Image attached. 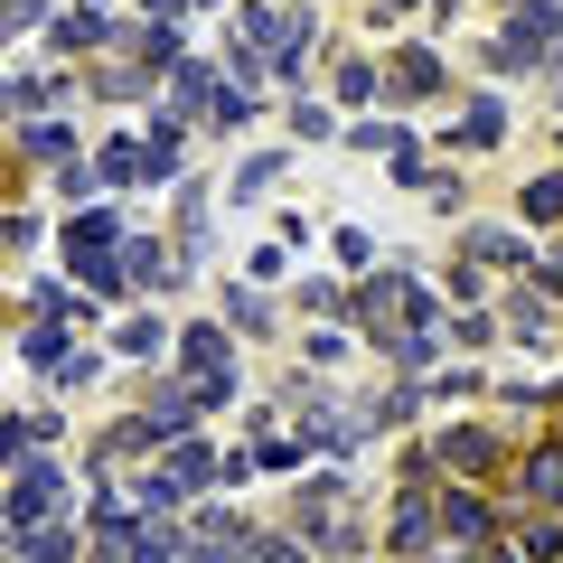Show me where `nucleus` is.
<instances>
[{
    "instance_id": "obj_1",
    "label": "nucleus",
    "mask_w": 563,
    "mask_h": 563,
    "mask_svg": "<svg viewBox=\"0 0 563 563\" xmlns=\"http://www.w3.org/2000/svg\"><path fill=\"white\" fill-rule=\"evenodd\" d=\"M47 507H66V479H47V470H20V498H10V526L29 536V526H38Z\"/></svg>"
},
{
    "instance_id": "obj_2",
    "label": "nucleus",
    "mask_w": 563,
    "mask_h": 563,
    "mask_svg": "<svg viewBox=\"0 0 563 563\" xmlns=\"http://www.w3.org/2000/svg\"><path fill=\"white\" fill-rule=\"evenodd\" d=\"M103 169H113V179H161V151H132V141H113V151H103Z\"/></svg>"
},
{
    "instance_id": "obj_3",
    "label": "nucleus",
    "mask_w": 563,
    "mask_h": 563,
    "mask_svg": "<svg viewBox=\"0 0 563 563\" xmlns=\"http://www.w3.org/2000/svg\"><path fill=\"white\" fill-rule=\"evenodd\" d=\"M217 563H225V554H217Z\"/></svg>"
}]
</instances>
